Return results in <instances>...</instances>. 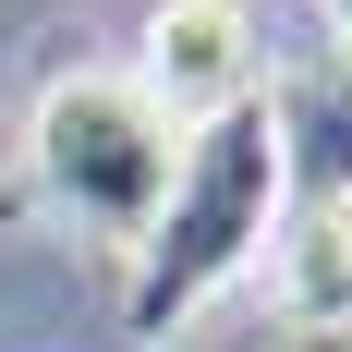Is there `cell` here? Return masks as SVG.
<instances>
[{
    "instance_id": "5b68a950",
    "label": "cell",
    "mask_w": 352,
    "mask_h": 352,
    "mask_svg": "<svg viewBox=\"0 0 352 352\" xmlns=\"http://www.w3.org/2000/svg\"><path fill=\"white\" fill-rule=\"evenodd\" d=\"M292 170H316L352 207V36H340V73H328L316 98H304V122H292Z\"/></svg>"
},
{
    "instance_id": "277c9868",
    "label": "cell",
    "mask_w": 352,
    "mask_h": 352,
    "mask_svg": "<svg viewBox=\"0 0 352 352\" xmlns=\"http://www.w3.org/2000/svg\"><path fill=\"white\" fill-rule=\"evenodd\" d=\"M280 267H292V328L352 340V207H340V195H328V207L280 243Z\"/></svg>"
},
{
    "instance_id": "52a82bcc",
    "label": "cell",
    "mask_w": 352,
    "mask_h": 352,
    "mask_svg": "<svg viewBox=\"0 0 352 352\" xmlns=\"http://www.w3.org/2000/svg\"><path fill=\"white\" fill-rule=\"evenodd\" d=\"M328 25H340V36H352V0H328Z\"/></svg>"
},
{
    "instance_id": "3957f363",
    "label": "cell",
    "mask_w": 352,
    "mask_h": 352,
    "mask_svg": "<svg viewBox=\"0 0 352 352\" xmlns=\"http://www.w3.org/2000/svg\"><path fill=\"white\" fill-rule=\"evenodd\" d=\"M134 85H146V109H158L170 134L243 109L255 98V12H243V0H158V12H146Z\"/></svg>"
},
{
    "instance_id": "8992f818",
    "label": "cell",
    "mask_w": 352,
    "mask_h": 352,
    "mask_svg": "<svg viewBox=\"0 0 352 352\" xmlns=\"http://www.w3.org/2000/svg\"><path fill=\"white\" fill-rule=\"evenodd\" d=\"M280 352H352V340H316V328H292V340H280Z\"/></svg>"
},
{
    "instance_id": "6da1fadb",
    "label": "cell",
    "mask_w": 352,
    "mask_h": 352,
    "mask_svg": "<svg viewBox=\"0 0 352 352\" xmlns=\"http://www.w3.org/2000/svg\"><path fill=\"white\" fill-rule=\"evenodd\" d=\"M280 231H292V122L267 98H243V109H219V122L182 134L170 195H158V219L134 243V280H122V328L134 340H170L243 267H267Z\"/></svg>"
},
{
    "instance_id": "7a4b0ae2",
    "label": "cell",
    "mask_w": 352,
    "mask_h": 352,
    "mask_svg": "<svg viewBox=\"0 0 352 352\" xmlns=\"http://www.w3.org/2000/svg\"><path fill=\"white\" fill-rule=\"evenodd\" d=\"M170 158H182V134L146 109L134 73H61V85H36V109H25L36 195H49L85 243H109V255L146 243V219L170 195Z\"/></svg>"
}]
</instances>
